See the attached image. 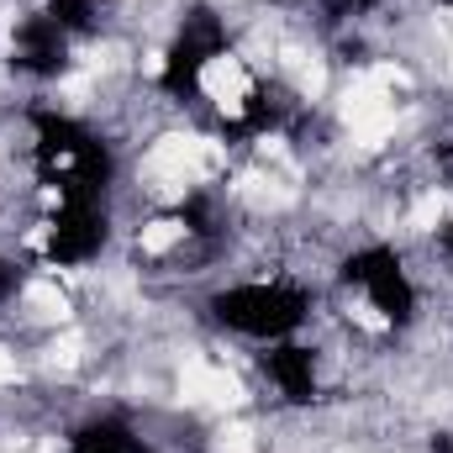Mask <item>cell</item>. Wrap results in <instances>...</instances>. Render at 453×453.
Masks as SVG:
<instances>
[{"instance_id":"obj_2","label":"cell","mask_w":453,"mask_h":453,"mask_svg":"<svg viewBox=\"0 0 453 453\" xmlns=\"http://www.w3.org/2000/svg\"><path fill=\"white\" fill-rule=\"evenodd\" d=\"M180 390H185V401H196V406H237L242 401V385L226 374V369H217V364H185V374H180Z\"/></svg>"},{"instance_id":"obj_3","label":"cell","mask_w":453,"mask_h":453,"mask_svg":"<svg viewBox=\"0 0 453 453\" xmlns=\"http://www.w3.org/2000/svg\"><path fill=\"white\" fill-rule=\"evenodd\" d=\"M27 306H32V317H42V322H69V296H64L53 280H32V285H27Z\"/></svg>"},{"instance_id":"obj_8","label":"cell","mask_w":453,"mask_h":453,"mask_svg":"<svg viewBox=\"0 0 453 453\" xmlns=\"http://www.w3.org/2000/svg\"><path fill=\"white\" fill-rule=\"evenodd\" d=\"M16 374H21V369H16V353L0 348V385H16Z\"/></svg>"},{"instance_id":"obj_6","label":"cell","mask_w":453,"mask_h":453,"mask_svg":"<svg viewBox=\"0 0 453 453\" xmlns=\"http://www.w3.org/2000/svg\"><path fill=\"white\" fill-rule=\"evenodd\" d=\"M80 353H85V342L74 338V333H64V338L53 342V364H58V369H74V364H80Z\"/></svg>"},{"instance_id":"obj_4","label":"cell","mask_w":453,"mask_h":453,"mask_svg":"<svg viewBox=\"0 0 453 453\" xmlns=\"http://www.w3.org/2000/svg\"><path fill=\"white\" fill-rule=\"evenodd\" d=\"M137 242H142V253H153V258H158V253H169V248H180V242H185V222H174V217L148 222Z\"/></svg>"},{"instance_id":"obj_5","label":"cell","mask_w":453,"mask_h":453,"mask_svg":"<svg viewBox=\"0 0 453 453\" xmlns=\"http://www.w3.org/2000/svg\"><path fill=\"white\" fill-rule=\"evenodd\" d=\"M443 211H449V201H443V196H422V201H417V211H411V226H417V232H433V226L443 222Z\"/></svg>"},{"instance_id":"obj_1","label":"cell","mask_w":453,"mask_h":453,"mask_svg":"<svg viewBox=\"0 0 453 453\" xmlns=\"http://www.w3.org/2000/svg\"><path fill=\"white\" fill-rule=\"evenodd\" d=\"M201 90L222 106V111H242L248 106V96H253V74L242 69V58H232V53H217V58H206V69H201Z\"/></svg>"},{"instance_id":"obj_7","label":"cell","mask_w":453,"mask_h":453,"mask_svg":"<svg viewBox=\"0 0 453 453\" xmlns=\"http://www.w3.org/2000/svg\"><path fill=\"white\" fill-rule=\"evenodd\" d=\"M217 453H253V433L248 427H226L217 438Z\"/></svg>"}]
</instances>
